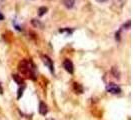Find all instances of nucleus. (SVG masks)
<instances>
[{"instance_id":"obj_12","label":"nucleus","mask_w":133,"mask_h":120,"mask_svg":"<svg viewBox=\"0 0 133 120\" xmlns=\"http://www.w3.org/2000/svg\"><path fill=\"white\" fill-rule=\"evenodd\" d=\"M97 2H99V3H104V2H106L107 0H96Z\"/></svg>"},{"instance_id":"obj_10","label":"nucleus","mask_w":133,"mask_h":120,"mask_svg":"<svg viewBox=\"0 0 133 120\" xmlns=\"http://www.w3.org/2000/svg\"><path fill=\"white\" fill-rule=\"evenodd\" d=\"M47 10H48L47 7H40L39 9H38V15L39 16H43L47 12Z\"/></svg>"},{"instance_id":"obj_13","label":"nucleus","mask_w":133,"mask_h":120,"mask_svg":"<svg viewBox=\"0 0 133 120\" xmlns=\"http://www.w3.org/2000/svg\"><path fill=\"white\" fill-rule=\"evenodd\" d=\"M3 19H4V15L0 12V20H3Z\"/></svg>"},{"instance_id":"obj_5","label":"nucleus","mask_w":133,"mask_h":120,"mask_svg":"<svg viewBox=\"0 0 133 120\" xmlns=\"http://www.w3.org/2000/svg\"><path fill=\"white\" fill-rule=\"evenodd\" d=\"M47 112H48L47 105L44 103V102H40V104H39V113L41 114V115H46Z\"/></svg>"},{"instance_id":"obj_14","label":"nucleus","mask_w":133,"mask_h":120,"mask_svg":"<svg viewBox=\"0 0 133 120\" xmlns=\"http://www.w3.org/2000/svg\"><path fill=\"white\" fill-rule=\"evenodd\" d=\"M2 91H3V90H2V87L0 86V94H2Z\"/></svg>"},{"instance_id":"obj_8","label":"nucleus","mask_w":133,"mask_h":120,"mask_svg":"<svg viewBox=\"0 0 133 120\" xmlns=\"http://www.w3.org/2000/svg\"><path fill=\"white\" fill-rule=\"evenodd\" d=\"M12 78H13V79L16 81V83H18L19 85H21V84H24L23 79L21 78V76H18V75H16V74H13V75H12Z\"/></svg>"},{"instance_id":"obj_1","label":"nucleus","mask_w":133,"mask_h":120,"mask_svg":"<svg viewBox=\"0 0 133 120\" xmlns=\"http://www.w3.org/2000/svg\"><path fill=\"white\" fill-rule=\"evenodd\" d=\"M18 70L21 74H24L27 77L35 79V66L30 60H21L18 64Z\"/></svg>"},{"instance_id":"obj_4","label":"nucleus","mask_w":133,"mask_h":120,"mask_svg":"<svg viewBox=\"0 0 133 120\" xmlns=\"http://www.w3.org/2000/svg\"><path fill=\"white\" fill-rule=\"evenodd\" d=\"M43 62H44V64H45L48 68H49L50 72H51V73H54L53 62H52V60L50 59V58H49L47 55H44V56H43Z\"/></svg>"},{"instance_id":"obj_6","label":"nucleus","mask_w":133,"mask_h":120,"mask_svg":"<svg viewBox=\"0 0 133 120\" xmlns=\"http://www.w3.org/2000/svg\"><path fill=\"white\" fill-rule=\"evenodd\" d=\"M75 2H76V0H62L63 5L66 7V8H68V9H71L74 6Z\"/></svg>"},{"instance_id":"obj_11","label":"nucleus","mask_w":133,"mask_h":120,"mask_svg":"<svg viewBox=\"0 0 133 120\" xmlns=\"http://www.w3.org/2000/svg\"><path fill=\"white\" fill-rule=\"evenodd\" d=\"M24 88H25V86L23 85V86H22V88H20L19 90H18V95H17V98H18V99H19L20 97L22 96V94H23V90H24Z\"/></svg>"},{"instance_id":"obj_3","label":"nucleus","mask_w":133,"mask_h":120,"mask_svg":"<svg viewBox=\"0 0 133 120\" xmlns=\"http://www.w3.org/2000/svg\"><path fill=\"white\" fill-rule=\"evenodd\" d=\"M63 66H64L65 70H66L68 73L72 74L74 72V66H73V63H72L71 60H69V59L64 60V62H63Z\"/></svg>"},{"instance_id":"obj_2","label":"nucleus","mask_w":133,"mask_h":120,"mask_svg":"<svg viewBox=\"0 0 133 120\" xmlns=\"http://www.w3.org/2000/svg\"><path fill=\"white\" fill-rule=\"evenodd\" d=\"M106 90L107 92L111 94H119L121 93V88L118 85L114 84V83H109L106 85Z\"/></svg>"},{"instance_id":"obj_7","label":"nucleus","mask_w":133,"mask_h":120,"mask_svg":"<svg viewBox=\"0 0 133 120\" xmlns=\"http://www.w3.org/2000/svg\"><path fill=\"white\" fill-rule=\"evenodd\" d=\"M73 88L76 93H82L83 92V87L81 86L79 83H77V82H75L73 84Z\"/></svg>"},{"instance_id":"obj_15","label":"nucleus","mask_w":133,"mask_h":120,"mask_svg":"<svg viewBox=\"0 0 133 120\" xmlns=\"http://www.w3.org/2000/svg\"><path fill=\"white\" fill-rule=\"evenodd\" d=\"M49 120H54V119H49Z\"/></svg>"},{"instance_id":"obj_9","label":"nucleus","mask_w":133,"mask_h":120,"mask_svg":"<svg viewBox=\"0 0 133 120\" xmlns=\"http://www.w3.org/2000/svg\"><path fill=\"white\" fill-rule=\"evenodd\" d=\"M32 24H33L35 27H37V28H42L43 27V24L40 22L39 20H36V19H32Z\"/></svg>"}]
</instances>
